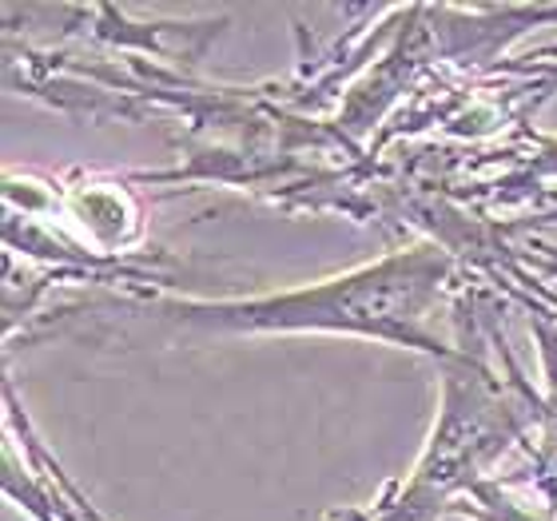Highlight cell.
I'll use <instances>...</instances> for the list:
<instances>
[{"label":"cell","instance_id":"6da1fadb","mask_svg":"<svg viewBox=\"0 0 557 521\" xmlns=\"http://www.w3.org/2000/svg\"><path fill=\"white\" fill-rule=\"evenodd\" d=\"M450 256L434 244L391 251L302 287L251 299H184L163 311L203 335H350L446 359L438 335Z\"/></svg>","mask_w":557,"mask_h":521},{"label":"cell","instance_id":"7a4b0ae2","mask_svg":"<svg viewBox=\"0 0 557 521\" xmlns=\"http://www.w3.org/2000/svg\"><path fill=\"white\" fill-rule=\"evenodd\" d=\"M537 418L534 402L518 386L502 383L478 355L450 350L442 359L438 418L403 489L371 521H430L454 510V498H470L486 470L522 438Z\"/></svg>","mask_w":557,"mask_h":521},{"label":"cell","instance_id":"3957f363","mask_svg":"<svg viewBox=\"0 0 557 521\" xmlns=\"http://www.w3.org/2000/svg\"><path fill=\"white\" fill-rule=\"evenodd\" d=\"M534 335H537V350H542V371H546V410L542 414H549L557 422V331L546 323H537Z\"/></svg>","mask_w":557,"mask_h":521}]
</instances>
